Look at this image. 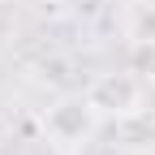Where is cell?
I'll return each mask as SVG.
<instances>
[{
    "instance_id": "5",
    "label": "cell",
    "mask_w": 155,
    "mask_h": 155,
    "mask_svg": "<svg viewBox=\"0 0 155 155\" xmlns=\"http://www.w3.org/2000/svg\"><path fill=\"white\" fill-rule=\"evenodd\" d=\"M0 138H5V121H0Z\"/></svg>"
},
{
    "instance_id": "2",
    "label": "cell",
    "mask_w": 155,
    "mask_h": 155,
    "mask_svg": "<svg viewBox=\"0 0 155 155\" xmlns=\"http://www.w3.org/2000/svg\"><path fill=\"white\" fill-rule=\"evenodd\" d=\"M142 78L125 69V73H99L95 82L86 86V99L91 108L108 116V121H121V116H134V112H142Z\"/></svg>"
},
{
    "instance_id": "1",
    "label": "cell",
    "mask_w": 155,
    "mask_h": 155,
    "mask_svg": "<svg viewBox=\"0 0 155 155\" xmlns=\"http://www.w3.org/2000/svg\"><path fill=\"white\" fill-rule=\"evenodd\" d=\"M95 125H99V112L91 108L86 95H65V99H56L43 112V134H48L56 147H65V151L82 147L91 134H95Z\"/></svg>"
},
{
    "instance_id": "4",
    "label": "cell",
    "mask_w": 155,
    "mask_h": 155,
    "mask_svg": "<svg viewBox=\"0 0 155 155\" xmlns=\"http://www.w3.org/2000/svg\"><path fill=\"white\" fill-rule=\"evenodd\" d=\"M129 69L138 73L142 82H155V35L134 39V48H129Z\"/></svg>"
},
{
    "instance_id": "3",
    "label": "cell",
    "mask_w": 155,
    "mask_h": 155,
    "mask_svg": "<svg viewBox=\"0 0 155 155\" xmlns=\"http://www.w3.org/2000/svg\"><path fill=\"white\" fill-rule=\"evenodd\" d=\"M112 134H116V142H121V147H147L142 138H155V125L147 121L142 112H134V116H121Z\"/></svg>"
}]
</instances>
